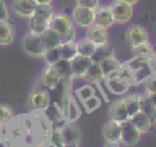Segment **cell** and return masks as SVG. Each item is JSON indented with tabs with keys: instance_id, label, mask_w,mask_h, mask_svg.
<instances>
[{
	"instance_id": "1",
	"label": "cell",
	"mask_w": 156,
	"mask_h": 147,
	"mask_svg": "<svg viewBox=\"0 0 156 147\" xmlns=\"http://www.w3.org/2000/svg\"><path fill=\"white\" fill-rule=\"evenodd\" d=\"M55 11L56 10L52 5H38L34 15L29 19H27L28 32L41 35L45 30L50 28V22Z\"/></svg>"
},
{
	"instance_id": "2",
	"label": "cell",
	"mask_w": 156,
	"mask_h": 147,
	"mask_svg": "<svg viewBox=\"0 0 156 147\" xmlns=\"http://www.w3.org/2000/svg\"><path fill=\"white\" fill-rule=\"evenodd\" d=\"M50 28L61 35L62 43L77 40V27L74 26L71 15L65 11H55L50 22Z\"/></svg>"
},
{
	"instance_id": "3",
	"label": "cell",
	"mask_w": 156,
	"mask_h": 147,
	"mask_svg": "<svg viewBox=\"0 0 156 147\" xmlns=\"http://www.w3.org/2000/svg\"><path fill=\"white\" fill-rule=\"evenodd\" d=\"M21 49L27 56H29L32 58H43V56L46 51L40 35L33 34L28 30L22 35Z\"/></svg>"
},
{
	"instance_id": "4",
	"label": "cell",
	"mask_w": 156,
	"mask_h": 147,
	"mask_svg": "<svg viewBox=\"0 0 156 147\" xmlns=\"http://www.w3.org/2000/svg\"><path fill=\"white\" fill-rule=\"evenodd\" d=\"M28 106L34 112H45L46 108L51 104L50 91L45 87H35L33 89L27 97Z\"/></svg>"
},
{
	"instance_id": "5",
	"label": "cell",
	"mask_w": 156,
	"mask_h": 147,
	"mask_svg": "<svg viewBox=\"0 0 156 147\" xmlns=\"http://www.w3.org/2000/svg\"><path fill=\"white\" fill-rule=\"evenodd\" d=\"M124 40L130 49L150 41L149 30L141 24H130L124 32Z\"/></svg>"
},
{
	"instance_id": "6",
	"label": "cell",
	"mask_w": 156,
	"mask_h": 147,
	"mask_svg": "<svg viewBox=\"0 0 156 147\" xmlns=\"http://www.w3.org/2000/svg\"><path fill=\"white\" fill-rule=\"evenodd\" d=\"M113 18H115V24L118 26H124L128 24L134 16V6L123 2L121 0H113L111 4Z\"/></svg>"
},
{
	"instance_id": "7",
	"label": "cell",
	"mask_w": 156,
	"mask_h": 147,
	"mask_svg": "<svg viewBox=\"0 0 156 147\" xmlns=\"http://www.w3.org/2000/svg\"><path fill=\"white\" fill-rule=\"evenodd\" d=\"M71 17H72V21H73L76 27L82 28V29H87L95 23V10L80 7V6H74L72 9Z\"/></svg>"
},
{
	"instance_id": "8",
	"label": "cell",
	"mask_w": 156,
	"mask_h": 147,
	"mask_svg": "<svg viewBox=\"0 0 156 147\" xmlns=\"http://www.w3.org/2000/svg\"><path fill=\"white\" fill-rule=\"evenodd\" d=\"M37 7H38V4L35 0H11L10 2L11 12L15 16L26 21L34 15Z\"/></svg>"
},
{
	"instance_id": "9",
	"label": "cell",
	"mask_w": 156,
	"mask_h": 147,
	"mask_svg": "<svg viewBox=\"0 0 156 147\" xmlns=\"http://www.w3.org/2000/svg\"><path fill=\"white\" fill-rule=\"evenodd\" d=\"M141 132L133 125L130 120L122 123L121 145L123 147H135L141 140Z\"/></svg>"
},
{
	"instance_id": "10",
	"label": "cell",
	"mask_w": 156,
	"mask_h": 147,
	"mask_svg": "<svg viewBox=\"0 0 156 147\" xmlns=\"http://www.w3.org/2000/svg\"><path fill=\"white\" fill-rule=\"evenodd\" d=\"M121 134H122V123L108 119L102 124L101 135H102L104 142L121 143Z\"/></svg>"
},
{
	"instance_id": "11",
	"label": "cell",
	"mask_w": 156,
	"mask_h": 147,
	"mask_svg": "<svg viewBox=\"0 0 156 147\" xmlns=\"http://www.w3.org/2000/svg\"><path fill=\"white\" fill-rule=\"evenodd\" d=\"M100 27L110 29L115 26V18L110 4H100L95 9V23Z\"/></svg>"
},
{
	"instance_id": "12",
	"label": "cell",
	"mask_w": 156,
	"mask_h": 147,
	"mask_svg": "<svg viewBox=\"0 0 156 147\" xmlns=\"http://www.w3.org/2000/svg\"><path fill=\"white\" fill-rule=\"evenodd\" d=\"M60 81H61V75H60V72H58L57 67L45 64L44 68L41 69V73H40V84L45 89L51 90Z\"/></svg>"
},
{
	"instance_id": "13",
	"label": "cell",
	"mask_w": 156,
	"mask_h": 147,
	"mask_svg": "<svg viewBox=\"0 0 156 147\" xmlns=\"http://www.w3.org/2000/svg\"><path fill=\"white\" fill-rule=\"evenodd\" d=\"M85 36L89 38L98 47L108 45L110 41V32L108 29L100 27L98 24H93L85 29Z\"/></svg>"
},
{
	"instance_id": "14",
	"label": "cell",
	"mask_w": 156,
	"mask_h": 147,
	"mask_svg": "<svg viewBox=\"0 0 156 147\" xmlns=\"http://www.w3.org/2000/svg\"><path fill=\"white\" fill-rule=\"evenodd\" d=\"M107 115H108V119H112V120H116V121H119V123H124V121L130 119L129 115H128V112H127L123 97L113 100L108 104V107H107Z\"/></svg>"
},
{
	"instance_id": "15",
	"label": "cell",
	"mask_w": 156,
	"mask_h": 147,
	"mask_svg": "<svg viewBox=\"0 0 156 147\" xmlns=\"http://www.w3.org/2000/svg\"><path fill=\"white\" fill-rule=\"evenodd\" d=\"M104 84L106 89L117 96L126 95L129 89L133 86L130 78H119V79H104Z\"/></svg>"
},
{
	"instance_id": "16",
	"label": "cell",
	"mask_w": 156,
	"mask_h": 147,
	"mask_svg": "<svg viewBox=\"0 0 156 147\" xmlns=\"http://www.w3.org/2000/svg\"><path fill=\"white\" fill-rule=\"evenodd\" d=\"M71 63V69H72V74L74 79H80L83 80L84 75L87 74L88 69L90 68V66L94 63L91 57H85V56H80L78 55L73 61L69 62Z\"/></svg>"
},
{
	"instance_id": "17",
	"label": "cell",
	"mask_w": 156,
	"mask_h": 147,
	"mask_svg": "<svg viewBox=\"0 0 156 147\" xmlns=\"http://www.w3.org/2000/svg\"><path fill=\"white\" fill-rule=\"evenodd\" d=\"M16 27L9 21H0V46L6 47L15 43L16 40Z\"/></svg>"
},
{
	"instance_id": "18",
	"label": "cell",
	"mask_w": 156,
	"mask_h": 147,
	"mask_svg": "<svg viewBox=\"0 0 156 147\" xmlns=\"http://www.w3.org/2000/svg\"><path fill=\"white\" fill-rule=\"evenodd\" d=\"M61 130H62V136H63L65 143H80L82 132H80L79 125H77L76 123L66 121L61 126Z\"/></svg>"
},
{
	"instance_id": "19",
	"label": "cell",
	"mask_w": 156,
	"mask_h": 147,
	"mask_svg": "<svg viewBox=\"0 0 156 147\" xmlns=\"http://www.w3.org/2000/svg\"><path fill=\"white\" fill-rule=\"evenodd\" d=\"M128 115L132 118L138 112H140V100H141V94L139 92H133V94H127L126 96H122Z\"/></svg>"
},
{
	"instance_id": "20",
	"label": "cell",
	"mask_w": 156,
	"mask_h": 147,
	"mask_svg": "<svg viewBox=\"0 0 156 147\" xmlns=\"http://www.w3.org/2000/svg\"><path fill=\"white\" fill-rule=\"evenodd\" d=\"M76 45H77V50H78V55L80 56H85V57H93L98 46L85 35L82 38H77L76 40Z\"/></svg>"
},
{
	"instance_id": "21",
	"label": "cell",
	"mask_w": 156,
	"mask_h": 147,
	"mask_svg": "<svg viewBox=\"0 0 156 147\" xmlns=\"http://www.w3.org/2000/svg\"><path fill=\"white\" fill-rule=\"evenodd\" d=\"M40 38H41L43 44H44V46H45L46 50H49V49H57L62 44L61 35L56 30H54L51 28H49L48 30H45L40 35Z\"/></svg>"
},
{
	"instance_id": "22",
	"label": "cell",
	"mask_w": 156,
	"mask_h": 147,
	"mask_svg": "<svg viewBox=\"0 0 156 147\" xmlns=\"http://www.w3.org/2000/svg\"><path fill=\"white\" fill-rule=\"evenodd\" d=\"M140 112L144 113L152 123V125H156V106L152 103L150 97L144 92L141 94V100H140Z\"/></svg>"
},
{
	"instance_id": "23",
	"label": "cell",
	"mask_w": 156,
	"mask_h": 147,
	"mask_svg": "<svg viewBox=\"0 0 156 147\" xmlns=\"http://www.w3.org/2000/svg\"><path fill=\"white\" fill-rule=\"evenodd\" d=\"M104 78H105V74H104L100 64L94 62L90 66V68L88 69V72L84 75L83 80L85 83H88V84H100L101 81H104Z\"/></svg>"
},
{
	"instance_id": "24",
	"label": "cell",
	"mask_w": 156,
	"mask_h": 147,
	"mask_svg": "<svg viewBox=\"0 0 156 147\" xmlns=\"http://www.w3.org/2000/svg\"><path fill=\"white\" fill-rule=\"evenodd\" d=\"M129 120L133 123V125H134L143 135L146 134V132H149V131L154 128L151 120H150L144 113H141V112H138V113H136L135 115H133Z\"/></svg>"
},
{
	"instance_id": "25",
	"label": "cell",
	"mask_w": 156,
	"mask_h": 147,
	"mask_svg": "<svg viewBox=\"0 0 156 147\" xmlns=\"http://www.w3.org/2000/svg\"><path fill=\"white\" fill-rule=\"evenodd\" d=\"M79 117H80V107L78 104V101L74 96H71L65 111V119L68 123H76Z\"/></svg>"
},
{
	"instance_id": "26",
	"label": "cell",
	"mask_w": 156,
	"mask_h": 147,
	"mask_svg": "<svg viewBox=\"0 0 156 147\" xmlns=\"http://www.w3.org/2000/svg\"><path fill=\"white\" fill-rule=\"evenodd\" d=\"M58 49H60V53H61L62 61L71 62V61H73V60L78 56V50H77L76 41L62 43Z\"/></svg>"
},
{
	"instance_id": "27",
	"label": "cell",
	"mask_w": 156,
	"mask_h": 147,
	"mask_svg": "<svg viewBox=\"0 0 156 147\" xmlns=\"http://www.w3.org/2000/svg\"><path fill=\"white\" fill-rule=\"evenodd\" d=\"M152 75L151 73V69L149 67V64H145L144 67L134 70L130 73V78H132V83L133 85H140V84H144L150 77Z\"/></svg>"
},
{
	"instance_id": "28",
	"label": "cell",
	"mask_w": 156,
	"mask_h": 147,
	"mask_svg": "<svg viewBox=\"0 0 156 147\" xmlns=\"http://www.w3.org/2000/svg\"><path fill=\"white\" fill-rule=\"evenodd\" d=\"M99 64H100V67H101V69H102L105 77H106L108 73H111V72H113V70H116V69H118V68H121V67L123 66V63L116 57V55H112V56L105 58V60L101 61Z\"/></svg>"
},
{
	"instance_id": "29",
	"label": "cell",
	"mask_w": 156,
	"mask_h": 147,
	"mask_svg": "<svg viewBox=\"0 0 156 147\" xmlns=\"http://www.w3.org/2000/svg\"><path fill=\"white\" fill-rule=\"evenodd\" d=\"M95 95V87L91 84H84L80 87L76 89L74 91V97L77 98V101H79L80 103H83L85 100H88L89 97Z\"/></svg>"
},
{
	"instance_id": "30",
	"label": "cell",
	"mask_w": 156,
	"mask_h": 147,
	"mask_svg": "<svg viewBox=\"0 0 156 147\" xmlns=\"http://www.w3.org/2000/svg\"><path fill=\"white\" fill-rule=\"evenodd\" d=\"M123 64L127 68V70L129 72V74H130L132 72H134V70L144 67L145 64H147V58L144 57V56H140V55H134L132 58H129Z\"/></svg>"
},
{
	"instance_id": "31",
	"label": "cell",
	"mask_w": 156,
	"mask_h": 147,
	"mask_svg": "<svg viewBox=\"0 0 156 147\" xmlns=\"http://www.w3.org/2000/svg\"><path fill=\"white\" fill-rule=\"evenodd\" d=\"M15 118V108L10 103H0V123L5 126Z\"/></svg>"
},
{
	"instance_id": "32",
	"label": "cell",
	"mask_w": 156,
	"mask_h": 147,
	"mask_svg": "<svg viewBox=\"0 0 156 147\" xmlns=\"http://www.w3.org/2000/svg\"><path fill=\"white\" fill-rule=\"evenodd\" d=\"M130 50H132V52H133L134 55L144 56V57H146L147 60H149L150 57H154L155 53H156V51H155V45H152L150 41H149V43H145V44H143V45H139V46H136V47H133V49H130Z\"/></svg>"
},
{
	"instance_id": "33",
	"label": "cell",
	"mask_w": 156,
	"mask_h": 147,
	"mask_svg": "<svg viewBox=\"0 0 156 147\" xmlns=\"http://www.w3.org/2000/svg\"><path fill=\"white\" fill-rule=\"evenodd\" d=\"M43 60L45 61V64H50V66H57L62 58H61V53H60V49H49L45 51Z\"/></svg>"
},
{
	"instance_id": "34",
	"label": "cell",
	"mask_w": 156,
	"mask_h": 147,
	"mask_svg": "<svg viewBox=\"0 0 156 147\" xmlns=\"http://www.w3.org/2000/svg\"><path fill=\"white\" fill-rule=\"evenodd\" d=\"M112 55H115V50L110 45H105V46L98 47L96 51H95V53H94V56L91 58H93L94 62L100 63L101 61H104L105 58H107V57H110Z\"/></svg>"
},
{
	"instance_id": "35",
	"label": "cell",
	"mask_w": 156,
	"mask_h": 147,
	"mask_svg": "<svg viewBox=\"0 0 156 147\" xmlns=\"http://www.w3.org/2000/svg\"><path fill=\"white\" fill-rule=\"evenodd\" d=\"M82 106H83V108L85 109L87 113H93V112H95L101 106V98L99 96L94 95V96L89 97L88 100H85L82 103Z\"/></svg>"
},
{
	"instance_id": "36",
	"label": "cell",
	"mask_w": 156,
	"mask_h": 147,
	"mask_svg": "<svg viewBox=\"0 0 156 147\" xmlns=\"http://www.w3.org/2000/svg\"><path fill=\"white\" fill-rule=\"evenodd\" d=\"M99 5H100V0H74V6H80V7L95 10Z\"/></svg>"
},
{
	"instance_id": "37",
	"label": "cell",
	"mask_w": 156,
	"mask_h": 147,
	"mask_svg": "<svg viewBox=\"0 0 156 147\" xmlns=\"http://www.w3.org/2000/svg\"><path fill=\"white\" fill-rule=\"evenodd\" d=\"M144 92L146 94H154L156 92V75H151L145 83H144Z\"/></svg>"
},
{
	"instance_id": "38",
	"label": "cell",
	"mask_w": 156,
	"mask_h": 147,
	"mask_svg": "<svg viewBox=\"0 0 156 147\" xmlns=\"http://www.w3.org/2000/svg\"><path fill=\"white\" fill-rule=\"evenodd\" d=\"M10 19V7L5 0H0V21Z\"/></svg>"
},
{
	"instance_id": "39",
	"label": "cell",
	"mask_w": 156,
	"mask_h": 147,
	"mask_svg": "<svg viewBox=\"0 0 156 147\" xmlns=\"http://www.w3.org/2000/svg\"><path fill=\"white\" fill-rule=\"evenodd\" d=\"M147 64H149V67H150V69H151L152 75H156V56L150 57V58L147 60Z\"/></svg>"
},
{
	"instance_id": "40",
	"label": "cell",
	"mask_w": 156,
	"mask_h": 147,
	"mask_svg": "<svg viewBox=\"0 0 156 147\" xmlns=\"http://www.w3.org/2000/svg\"><path fill=\"white\" fill-rule=\"evenodd\" d=\"M38 5H52L55 0H35Z\"/></svg>"
},
{
	"instance_id": "41",
	"label": "cell",
	"mask_w": 156,
	"mask_h": 147,
	"mask_svg": "<svg viewBox=\"0 0 156 147\" xmlns=\"http://www.w3.org/2000/svg\"><path fill=\"white\" fill-rule=\"evenodd\" d=\"M102 147H123V146L121 143H106V142H104Z\"/></svg>"
},
{
	"instance_id": "42",
	"label": "cell",
	"mask_w": 156,
	"mask_h": 147,
	"mask_svg": "<svg viewBox=\"0 0 156 147\" xmlns=\"http://www.w3.org/2000/svg\"><path fill=\"white\" fill-rule=\"evenodd\" d=\"M146 94V92H145ZM149 97H150V100L152 101V103L156 106V92H154V94H146Z\"/></svg>"
},
{
	"instance_id": "43",
	"label": "cell",
	"mask_w": 156,
	"mask_h": 147,
	"mask_svg": "<svg viewBox=\"0 0 156 147\" xmlns=\"http://www.w3.org/2000/svg\"><path fill=\"white\" fill-rule=\"evenodd\" d=\"M121 1H123V2H127V4H129V5H132V6H134V5H136L140 0H121Z\"/></svg>"
},
{
	"instance_id": "44",
	"label": "cell",
	"mask_w": 156,
	"mask_h": 147,
	"mask_svg": "<svg viewBox=\"0 0 156 147\" xmlns=\"http://www.w3.org/2000/svg\"><path fill=\"white\" fill-rule=\"evenodd\" d=\"M63 147H80V143H65Z\"/></svg>"
},
{
	"instance_id": "45",
	"label": "cell",
	"mask_w": 156,
	"mask_h": 147,
	"mask_svg": "<svg viewBox=\"0 0 156 147\" xmlns=\"http://www.w3.org/2000/svg\"><path fill=\"white\" fill-rule=\"evenodd\" d=\"M2 128H4V125H2V124H1V123H0V131H1V130H2Z\"/></svg>"
},
{
	"instance_id": "46",
	"label": "cell",
	"mask_w": 156,
	"mask_h": 147,
	"mask_svg": "<svg viewBox=\"0 0 156 147\" xmlns=\"http://www.w3.org/2000/svg\"><path fill=\"white\" fill-rule=\"evenodd\" d=\"M0 138H1V131H0Z\"/></svg>"
}]
</instances>
